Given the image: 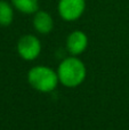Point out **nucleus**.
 <instances>
[{
    "instance_id": "obj_1",
    "label": "nucleus",
    "mask_w": 129,
    "mask_h": 130,
    "mask_svg": "<svg viewBox=\"0 0 129 130\" xmlns=\"http://www.w3.org/2000/svg\"><path fill=\"white\" fill-rule=\"evenodd\" d=\"M86 66L77 57H68L63 59L57 69L59 82L68 88H74L81 85L86 78Z\"/></svg>"
},
{
    "instance_id": "obj_2",
    "label": "nucleus",
    "mask_w": 129,
    "mask_h": 130,
    "mask_svg": "<svg viewBox=\"0 0 129 130\" xmlns=\"http://www.w3.org/2000/svg\"><path fill=\"white\" fill-rule=\"evenodd\" d=\"M27 81L33 89L40 92H50L57 87L58 75L53 69L43 65L32 67L27 73Z\"/></svg>"
},
{
    "instance_id": "obj_3",
    "label": "nucleus",
    "mask_w": 129,
    "mask_h": 130,
    "mask_svg": "<svg viewBox=\"0 0 129 130\" xmlns=\"http://www.w3.org/2000/svg\"><path fill=\"white\" fill-rule=\"evenodd\" d=\"M17 53L25 61H33L41 53V42L36 36H23L17 42Z\"/></svg>"
},
{
    "instance_id": "obj_4",
    "label": "nucleus",
    "mask_w": 129,
    "mask_h": 130,
    "mask_svg": "<svg viewBox=\"0 0 129 130\" xmlns=\"http://www.w3.org/2000/svg\"><path fill=\"white\" fill-rule=\"evenodd\" d=\"M58 14L66 22L77 21L82 16L86 8V0H59Z\"/></svg>"
},
{
    "instance_id": "obj_5",
    "label": "nucleus",
    "mask_w": 129,
    "mask_h": 130,
    "mask_svg": "<svg viewBox=\"0 0 129 130\" xmlns=\"http://www.w3.org/2000/svg\"><path fill=\"white\" fill-rule=\"evenodd\" d=\"M88 46V37L82 31H73L69 34L66 39V48L73 56L80 55L87 49Z\"/></svg>"
},
{
    "instance_id": "obj_6",
    "label": "nucleus",
    "mask_w": 129,
    "mask_h": 130,
    "mask_svg": "<svg viewBox=\"0 0 129 130\" xmlns=\"http://www.w3.org/2000/svg\"><path fill=\"white\" fill-rule=\"evenodd\" d=\"M33 27L41 34H48L54 29V20L47 11L38 10L33 16Z\"/></svg>"
},
{
    "instance_id": "obj_7",
    "label": "nucleus",
    "mask_w": 129,
    "mask_h": 130,
    "mask_svg": "<svg viewBox=\"0 0 129 130\" xmlns=\"http://www.w3.org/2000/svg\"><path fill=\"white\" fill-rule=\"evenodd\" d=\"M14 8L23 14H34L38 11V0H10Z\"/></svg>"
},
{
    "instance_id": "obj_8",
    "label": "nucleus",
    "mask_w": 129,
    "mask_h": 130,
    "mask_svg": "<svg viewBox=\"0 0 129 130\" xmlns=\"http://www.w3.org/2000/svg\"><path fill=\"white\" fill-rule=\"evenodd\" d=\"M13 5H10L5 0H0V25L1 26H8L13 23Z\"/></svg>"
}]
</instances>
